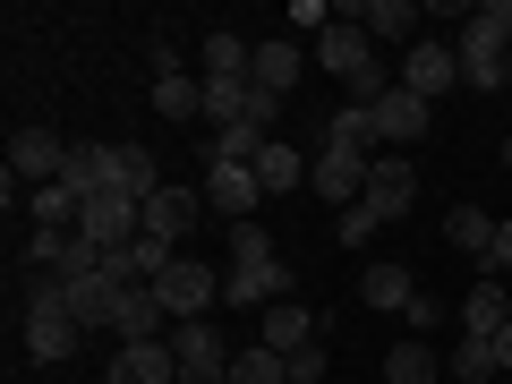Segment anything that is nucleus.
<instances>
[{
  "label": "nucleus",
  "mask_w": 512,
  "mask_h": 384,
  "mask_svg": "<svg viewBox=\"0 0 512 384\" xmlns=\"http://www.w3.org/2000/svg\"><path fill=\"white\" fill-rule=\"evenodd\" d=\"M154 299H163V316L197 325V316H205V308L222 299V274H214V265H197V256H180V265H171V274L154 282Z\"/></svg>",
  "instance_id": "f257e3e1"
},
{
  "label": "nucleus",
  "mask_w": 512,
  "mask_h": 384,
  "mask_svg": "<svg viewBox=\"0 0 512 384\" xmlns=\"http://www.w3.org/2000/svg\"><path fill=\"white\" fill-rule=\"evenodd\" d=\"M291 256H274V265H231L222 274V308H282L291 299Z\"/></svg>",
  "instance_id": "f03ea898"
},
{
  "label": "nucleus",
  "mask_w": 512,
  "mask_h": 384,
  "mask_svg": "<svg viewBox=\"0 0 512 384\" xmlns=\"http://www.w3.org/2000/svg\"><path fill=\"white\" fill-rule=\"evenodd\" d=\"M367 171H376L367 154H350V146H325V154L308 163V188H316L325 205H342V214H350V205L367 197Z\"/></svg>",
  "instance_id": "7ed1b4c3"
},
{
  "label": "nucleus",
  "mask_w": 512,
  "mask_h": 384,
  "mask_svg": "<svg viewBox=\"0 0 512 384\" xmlns=\"http://www.w3.org/2000/svg\"><path fill=\"white\" fill-rule=\"evenodd\" d=\"M60 171H69V146H60L52 128H18V137H9V180H26V188H52Z\"/></svg>",
  "instance_id": "20e7f679"
},
{
  "label": "nucleus",
  "mask_w": 512,
  "mask_h": 384,
  "mask_svg": "<svg viewBox=\"0 0 512 384\" xmlns=\"http://www.w3.org/2000/svg\"><path fill=\"white\" fill-rule=\"evenodd\" d=\"M453 52H461V86H478V94H495V86H504V52H512V43L495 35L487 18H470V26H461V43H453Z\"/></svg>",
  "instance_id": "39448f33"
},
{
  "label": "nucleus",
  "mask_w": 512,
  "mask_h": 384,
  "mask_svg": "<svg viewBox=\"0 0 512 384\" xmlns=\"http://www.w3.org/2000/svg\"><path fill=\"white\" fill-rule=\"evenodd\" d=\"M316 52H325V69H333V77H350V86L376 69V35L359 26V9H342V18L325 26V43H316Z\"/></svg>",
  "instance_id": "423d86ee"
},
{
  "label": "nucleus",
  "mask_w": 512,
  "mask_h": 384,
  "mask_svg": "<svg viewBox=\"0 0 512 384\" xmlns=\"http://www.w3.org/2000/svg\"><path fill=\"white\" fill-rule=\"evenodd\" d=\"M103 384H180V359H171V342H120Z\"/></svg>",
  "instance_id": "0eeeda50"
},
{
  "label": "nucleus",
  "mask_w": 512,
  "mask_h": 384,
  "mask_svg": "<svg viewBox=\"0 0 512 384\" xmlns=\"http://www.w3.org/2000/svg\"><path fill=\"white\" fill-rule=\"evenodd\" d=\"M26 350H35V359H77V350H86V325H77L69 308H26Z\"/></svg>",
  "instance_id": "6e6552de"
},
{
  "label": "nucleus",
  "mask_w": 512,
  "mask_h": 384,
  "mask_svg": "<svg viewBox=\"0 0 512 384\" xmlns=\"http://www.w3.org/2000/svg\"><path fill=\"white\" fill-rule=\"evenodd\" d=\"M367 214H376V222H402L410 214V205H419V171H410V163H376V171H367Z\"/></svg>",
  "instance_id": "1a4fd4ad"
},
{
  "label": "nucleus",
  "mask_w": 512,
  "mask_h": 384,
  "mask_svg": "<svg viewBox=\"0 0 512 384\" xmlns=\"http://www.w3.org/2000/svg\"><path fill=\"white\" fill-rule=\"evenodd\" d=\"M453 77H461V52H453V43H436V35L410 43V60H402V86H410V94H427V103H436Z\"/></svg>",
  "instance_id": "9d476101"
},
{
  "label": "nucleus",
  "mask_w": 512,
  "mask_h": 384,
  "mask_svg": "<svg viewBox=\"0 0 512 384\" xmlns=\"http://www.w3.org/2000/svg\"><path fill=\"white\" fill-rule=\"evenodd\" d=\"M197 214H205V188H163V197H146V231L171 239V248L197 231ZM146 231H137V239H146Z\"/></svg>",
  "instance_id": "9b49d317"
},
{
  "label": "nucleus",
  "mask_w": 512,
  "mask_h": 384,
  "mask_svg": "<svg viewBox=\"0 0 512 384\" xmlns=\"http://www.w3.org/2000/svg\"><path fill=\"white\" fill-rule=\"evenodd\" d=\"M427 120H436V111H427V94H410V86H393L376 103V137H384V146H419Z\"/></svg>",
  "instance_id": "f8f14e48"
},
{
  "label": "nucleus",
  "mask_w": 512,
  "mask_h": 384,
  "mask_svg": "<svg viewBox=\"0 0 512 384\" xmlns=\"http://www.w3.org/2000/svg\"><path fill=\"white\" fill-rule=\"evenodd\" d=\"M256 197H265V188H256V171H222V163H205V205H214L222 222H248Z\"/></svg>",
  "instance_id": "ddd939ff"
},
{
  "label": "nucleus",
  "mask_w": 512,
  "mask_h": 384,
  "mask_svg": "<svg viewBox=\"0 0 512 384\" xmlns=\"http://www.w3.org/2000/svg\"><path fill=\"white\" fill-rule=\"evenodd\" d=\"M111 188H120V197H137V205H146V197H163V171H154V154L146 146H111Z\"/></svg>",
  "instance_id": "4468645a"
},
{
  "label": "nucleus",
  "mask_w": 512,
  "mask_h": 384,
  "mask_svg": "<svg viewBox=\"0 0 512 384\" xmlns=\"http://www.w3.org/2000/svg\"><path fill=\"white\" fill-rule=\"evenodd\" d=\"M504 325H512V299H504V282H478V291L461 299V333H470V342H495Z\"/></svg>",
  "instance_id": "2eb2a0df"
},
{
  "label": "nucleus",
  "mask_w": 512,
  "mask_h": 384,
  "mask_svg": "<svg viewBox=\"0 0 512 384\" xmlns=\"http://www.w3.org/2000/svg\"><path fill=\"white\" fill-rule=\"evenodd\" d=\"M419 299V274L410 265H367L359 274V308H410Z\"/></svg>",
  "instance_id": "dca6fc26"
},
{
  "label": "nucleus",
  "mask_w": 512,
  "mask_h": 384,
  "mask_svg": "<svg viewBox=\"0 0 512 384\" xmlns=\"http://www.w3.org/2000/svg\"><path fill=\"white\" fill-rule=\"evenodd\" d=\"M120 342H163V299H154V282H137V291L120 299Z\"/></svg>",
  "instance_id": "f3484780"
},
{
  "label": "nucleus",
  "mask_w": 512,
  "mask_h": 384,
  "mask_svg": "<svg viewBox=\"0 0 512 384\" xmlns=\"http://www.w3.org/2000/svg\"><path fill=\"white\" fill-rule=\"evenodd\" d=\"M248 60H256V43H239L231 26H214V35H205V86H231V77H248Z\"/></svg>",
  "instance_id": "a211bd4d"
},
{
  "label": "nucleus",
  "mask_w": 512,
  "mask_h": 384,
  "mask_svg": "<svg viewBox=\"0 0 512 384\" xmlns=\"http://www.w3.org/2000/svg\"><path fill=\"white\" fill-rule=\"evenodd\" d=\"M308 342H316V316L299 308V299L265 308V350H282V359H291V350H308Z\"/></svg>",
  "instance_id": "6ab92c4d"
},
{
  "label": "nucleus",
  "mask_w": 512,
  "mask_h": 384,
  "mask_svg": "<svg viewBox=\"0 0 512 384\" xmlns=\"http://www.w3.org/2000/svg\"><path fill=\"white\" fill-rule=\"evenodd\" d=\"M384 384H444V359L427 342H393L384 350Z\"/></svg>",
  "instance_id": "aec40b11"
},
{
  "label": "nucleus",
  "mask_w": 512,
  "mask_h": 384,
  "mask_svg": "<svg viewBox=\"0 0 512 384\" xmlns=\"http://www.w3.org/2000/svg\"><path fill=\"white\" fill-rule=\"evenodd\" d=\"M248 77H256V86H265V94H274V103H282V94L299 86V52H291V43H256Z\"/></svg>",
  "instance_id": "412c9836"
},
{
  "label": "nucleus",
  "mask_w": 512,
  "mask_h": 384,
  "mask_svg": "<svg viewBox=\"0 0 512 384\" xmlns=\"http://www.w3.org/2000/svg\"><path fill=\"white\" fill-rule=\"evenodd\" d=\"M248 171H256V188H265V197H291V188L308 180V163H299V154L282 146V137H274V146H265V154H256Z\"/></svg>",
  "instance_id": "4be33fe9"
},
{
  "label": "nucleus",
  "mask_w": 512,
  "mask_h": 384,
  "mask_svg": "<svg viewBox=\"0 0 512 384\" xmlns=\"http://www.w3.org/2000/svg\"><path fill=\"white\" fill-rule=\"evenodd\" d=\"M444 376L453 384H504V359H495V342H470V333H461V350L444 359Z\"/></svg>",
  "instance_id": "5701e85b"
},
{
  "label": "nucleus",
  "mask_w": 512,
  "mask_h": 384,
  "mask_svg": "<svg viewBox=\"0 0 512 384\" xmlns=\"http://www.w3.org/2000/svg\"><path fill=\"white\" fill-rule=\"evenodd\" d=\"M359 26H367L376 43H410V35H419V9H410V0H367Z\"/></svg>",
  "instance_id": "b1692460"
},
{
  "label": "nucleus",
  "mask_w": 512,
  "mask_h": 384,
  "mask_svg": "<svg viewBox=\"0 0 512 384\" xmlns=\"http://www.w3.org/2000/svg\"><path fill=\"white\" fill-rule=\"evenodd\" d=\"M444 239H453L461 256H478V265H487V248H495V222L478 214V205H453V214H444Z\"/></svg>",
  "instance_id": "393cba45"
},
{
  "label": "nucleus",
  "mask_w": 512,
  "mask_h": 384,
  "mask_svg": "<svg viewBox=\"0 0 512 384\" xmlns=\"http://www.w3.org/2000/svg\"><path fill=\"white\" fill-rule=\"evenodd\" d=\"M171 359H180V367H231V359H222V333L205 325V316H197V325H180V333H171Z\"/></svg>",
  "instance_id": "a878e982"
},
{
  "label": "nucleus",
  "mask_w": 512,
  "mask_h": 384,
  "mask_svg": "<svg viewBox=\"0 0 512 384\" xmlns=\"http://www.w3.org/2000/svg\"><path fill=\"white\" fill-rule=\"evenodd\" d=\"M325 146H350V154L384 146V137H376V111H367V103H342V111H333V128H325Z\"/></svg>",
  "instance_id": "bb28decb"
},
{
  "label": "nucleus",
  "mask_w": 512,
  "mask_h": 384,
  "mask_svg": "<svg viewBox=\"0 0 512 384\" xmlns=\"http://www.w3.org/2000/svg\"><path fill=\"white\" fill-rule=\"evenodd\" d=\"M154 111H163V120H197L205 86H197V77H154Z\"/></svg>",
  "instance_id": "cd10ccee"
},
{
  "label": "nucleus",
  "mask_w": 512,
  "mask_h": 384,
  "mask_svg": "<svg viewBox=\"0 0 512 384\" xmlns=\"http://www.w3.org/2000/svg\"><path fill=\"white\" fill-rule=\"evenodd\" d=\"M231 384H291V359L256 342V350H239V359H231Z\"/></svg>",
  "instance_id": "c85d7f7f"
},
{
  "label": "nucleus",
  "mask_w": 512,
  "mask_h": 384,
  "mask_svg": "<svg viewBox=\"0 0 512 384\" xmlns=\"http://www.w3.org/2000/svg\"><path fill=\"white\" fill-rule=\"evenodd\" d=\"M77 214H86V205H77L60 180H52V188H35V231H77Z\"/></svg>",
  "instance_id": "c756f323"
},
{
  "label": "nucleus",
  "mask_w": 512,
  "mask_h": 384,
  "mask_svg": "<svg viewBox=\"0 0 512 384\" xmlns=\"http://www.w3.org/2000/svg\"><path fill=\"white\" fill-rule=\"evenodd\" d=\"M274 231H256V222H231V265H274Z\"/></svg>",
  "instance_id": "7c9ffc66"
},
{
  "label": "nucleus",
  "mask_w": 512,
  "mask_h": 384,
  "mask_svg": "<svg viewBox=\"0 0 512 384\" xmlns=\"http://www.w3.org/2000/svg\"><path fill=\"white\" fill-rule=\"evenodd\" d=\"M376 231H384V222H376V214H367V205H350V214H342V222H333V239H342V248H359V239H376Z\"/></svg>",
  "instance_id": "2f4dec72"
},
{
  "label": "nucleus",
  "mask_w": 512,
  "mask_h": 384,
  "mask_svg": "<svg viewBox=\"0 0 512 384\" xmlns=\"http://www.w3.org/2000/svg\"><path fill=\"white\" fill-rule=\"evenodd\" d=\"M325 342H308V350H291V384H325Z\"/></svg>",
  "instance_id": "473e14b6"
},
{
  "label": "nucleus",
  "mask_w": 512,
  "mask_h": 384,
  "mask_svg": "<svg viewBox=\"0 0 512 384\" xmlns=\"http://www.w3.org/2000/svg\"><path fill=\"white\" fill-rule=\"evenodd\" d=\"M402 316H410V333H419V342H427V333H436V325H444V299H427V291H419V299H410V308H402Z\"/></svg>",
  "instance_id": "72a5a7b5"
},
{
  "label": "nucleus",
  "mask_w": 512,
  "mask_h": 384,
  "mask_svg": "<svg viewBox=\"0 0 512 384\" xmlns=\"http://www.w3.org/2000/svg\"><path fill=\"white\" fill-rule=\"evenodd\" d=\"M512 274V222H495V248H487V282Z\"/></svg>",
  "instance_id": "f704fd0d"
},
{
  "label": "nucleus",
  "mask_w": 512,
  "mask_h": 384,
  "mask_svg": "<svg viewBox=\"0 0 512 384\" xmlns=\"http://www.w3.org/2000/svg\"><path fill=\"white\" fill-rule=\"evenodd\" d=\"M478 18H487V26H495V35H504V43H512V0H487V9H478Z\"/></svg>",
  "instance_id": "c9c22d12"
},
{
  "label": "nucleus",
  "mask_w": 512,
  "mask_h": 384,
  "mask_svg": "<svg viewBox=\"0 0 512 384\" xmlns=\"http://www.w3.org/2000/svg\"><path fill=\"white\" fill-rule=\"evenodd\" d=\"M180 384H231V367H180Z\"/></svg>",
  "instance_id": "e433bc0d"
},
{
  "label": "nucleus",
  "mask_w": 512,
  "mask_h": 384,
  "mask_svg": "<svg viewBox=\"0 0 512 384\" xmlns=\"http://www.w3.org/2000/svg\"><path fill=\"white\" fill-rule=\"evenodd\" d=\"M495 359H504V376H512V325H504V333H495Z\"/></svg>",
  "instance_id": "4c0bfd02"
},
{
  "label": "nucleus",
  "mask_w": 512,
  "mask_h": 384,
  "mask_svg": "<svg viewBox=\"0 0 512 384\" xmlns=\"http://www.w3.org/2000/svg\"><path fill=\"white\" fill-rule=\"evenodd\" d=\"M504 171H512V137H504Z\"/></svg>",
  "instance_id": "58836bf2"
},
{
  "label": "nucleus",
  "mask_w": 512,
  "mask_h": 384,
  "mask_svg": "<svg viewBox=\"0 0 512 384\" xmlns=\"http://www.w3.org/2000/svg\"><path fill=\"white\" fill-rule=\"evenodd\" d=\"M504 86H512V52H504Z\"/></svg>",
  "instance_id": "ea45409f"
},
{
  "label": "nucleus",
  "mask_w": 512,
  "mask_h": 384,
  "mask_svg": "<svg viewBox=\"0 0 512 384\" xmlns=\"http://www.w3.org/2000/svg\"><path fill=\"white\" fill-rule=\"evenodd\" d=\"M504 384H512V376H504Z\"/></svg>",
  "instance_id": "a19ab883"
}]
</instances>
